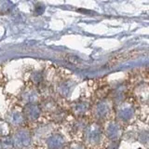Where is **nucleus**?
Here are the masks:
<instances>
[{
  "instance_id": "obj_1",
  "label": "nucleus",
  "mask_w": 149,
  "mask_h": 149,
  "mask_svg": "<svg viewBox=\"0 0 149 149\" xmlns=\"http://www.w3.org/2000/svg\"><path fill=\"white\" fill-rule=\"evenodd\" d=\"M136 51H129V52H126V53H122V54H119L118 56H116L113 59H111V61L109 62V65H115L116 63H118V62H121V61H124V60H127L130 58H132L136 55Z\"/></svg>"
}]
</instances>
